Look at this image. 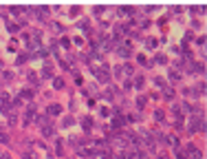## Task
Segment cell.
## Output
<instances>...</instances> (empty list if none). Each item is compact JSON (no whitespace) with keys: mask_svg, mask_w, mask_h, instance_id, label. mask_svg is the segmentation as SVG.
Segmentation results:
<instances>
[{"mask_svg":"<svg viewBox=\"0 0 207 159\" xmlns=\"http://www.w3.org/2000/svg\"><path fill=\"white\" fill-rule=\"evenodd\" d=\"M82 126H84V130H90V128H93V119L84 117V119H82Z\"/></svg>","mask_w":207,"mask_h":159,"instance_id":"1","label":"cell"},{"mask_svg":"<svg viewBox=\"0 0 207 159\" xmlns=\"http://www.w3.org/2000/svg\"><path fill=\"white\" fill-rule=\"evenodd\" d=\"M117 53L121 55V58H130V49H128V46H119Z\"/></svg>","mask_w":207,"mask_h":159,"instance_id":"2","label":"cell"},{"mask_svg":"<svg viewBox=\"0 0 207 159\" xmlns=\"http://www.w3.org/2000/svg\"><path fill=\"white\" fill-rule=\"evenodd\" d=\"M42 133H44V137H51V135H53L55 130H53V126H49V124H46V126H42Z\"/></svg>","mask_w":207,"mask_h":159,"instance_id":"3","label":"cell"},{"mask_svg":"<svg viewBox=\"0 0 207 159\" xmlns=\"http://www.w3.org/2000/svg\"><path fill=\"white\" fill-rule=\"evenodd\" d=\"M53 86L55 89H64V80L62 77H53Z\"/></svg>","mask_w":207,"mask_h":159,"instance_id":"4","label":"cell"},{"mask_svg":"<svg viewBox=\"0 0 207 159\" xmlns=\"http://www.w3.org/2000/svg\"><path fill=\"white\" fill-rule=\"evenodd\" d=\"M59 110H62V108H59V104H51L49 106V115H57Z\"/></svg>","mask_w":207,"mask_h":159,"instance_id":"5","label":"cell"},{"mask_svg":"<svg viewBox=\"0 0 207 159\" xmlns=\"http://www.w3.org/2000/svg\"><path fill=\"white\" fill-rule=\"evenodd\" d=\"M51 75H53V69H51V66H44V69H42V77H51Z\"/></svg>","mask_w":207,"mask_h":159,"instance_id":"6","label":"cell"},{"mask_svg":"<svg viewBox=\"0 0 207 159\" xmlns=\"http://www.w3.org/2000/svg\"><path fill=\"white\" fill-rule=\"evenodd\" d=\"M123 122H126V119H121V117H115L113 126H115V128H121V126H123Z\"/></svg>","mask_w":207,"mask_h":159,"instance_id":"7","label":"cell"},{"mask_svg":"<svg viewBox=\"0 0 207 159\" xmlns=\"http://www.w3.org/2000/svg\"><path fill=\"white\" fill-rule=\"evenodd\" d=\"M0 141H2V144H9V135H7V133H0Z\"/></svg>","mask_w":207,"mask_h":159,"instance_id":"8","label":"cell"},{"mask_svg":"<svg viewBox=\"0 0 207 159\" xmlns=\"http://www.w3.org/2000/svg\"><path fill=\"white\" fill-rule=\"evenodd\" d=\"M2 113H11V104H9V102H5V104H2Z\"/></svg>","mask_w":207,"mask_h":159,"instance_id":"9","label":"cell"},{"mask_svg":"<svg viewBox=\"0 0 207 159\" xmlns=\"http://www.w3.org/2000/svg\"><path fill=\"white\" fill-rule=\"evenodd\" d=\"M163 95H165V97H172L174 91H172V89H165V91H163Z\"/></svg>","mask_w":207,"mask_h":159,"instance_id":"10","label":"cell"},{"mask_svg":"<svg viewBox=\"0 0 207 159\" xmlns=\"http://www.w3.org/2000/svg\"><path fill=\"white\" fill-rule=\"evenodd\" d=\"M143 104H145V97H139L137 99V106H139V108H143Z\"/></svg>","mask_w":207,"mask_h":159,"instance_id":"11","label":"cell"},{"mask_svg":"<svg viewBox=\"0 0 207 159\" xmlns=\"http://www.w3.org/2000/svg\"><path fill=\"white\" fill-rule=\"evenodd\" d=\"M170 77H172V80H178V77H181V73H178V71H172V73H170Z\"/></svg>","mask_w":207,"mask_h":159,"instance_id":"12","label":"cell"},{"mask_svg":"<svg viewBox=\"0 0 207 159\" xmlns=\"http://www.w3.org/2000/svg\"><path fill=\"white\" fill-rule=\"evenodd\" d=\"M7 29H9L11 33H15V31H18V25H9V27H7Z\"/></svg>","mask_w":207,"mask_h":159,"instance_id":"13","label":"cell"},{"mask_svg":"<svg viewBox=\"0 0 207 159\" xmlns=\"http://www.w3.org/2000/svg\"><path fill=\"white\" fill-rule=\"evenodd\" d=\"M159 159H168V157H159Z\"/></svg>","mask_w":207,"mask_h":159,"instance_id":"14","label":"cell"}]
</instances>
